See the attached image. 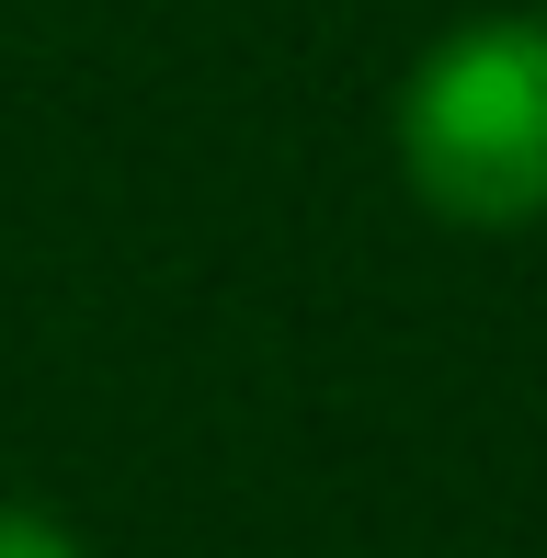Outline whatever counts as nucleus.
I'll return each instance as SVG.
<instances>
[{"instance_id": "f257e3e1", "label": "nucleus", "mask_w": 547, "mask_h": 558, "mask_svg": "<svg viewBox=\"0 0 547 558\" xmlns=\"http://www.w3.org/2000/svg\"><path fill=\"white\" fill-rule=\"evenodd\" d=\"M400 183L434 228L513 240L547 217V12L445 23L388 104Z\"/></svg>"}, {"instance_id": "f03ea898", "label": "nucleus", "mask_w": 547, "mask_h": 558, "mask_svg": "<svg viewBox=\"0 0 547 558\" xmlns=\"http://www.w3.org/2000/svg\"><path fill=\"white\" fill-rule=\"evenodd\" d=\"M0 558H92V547L58 513H35V501H0Z\"/></svg>"}]
</instances>
